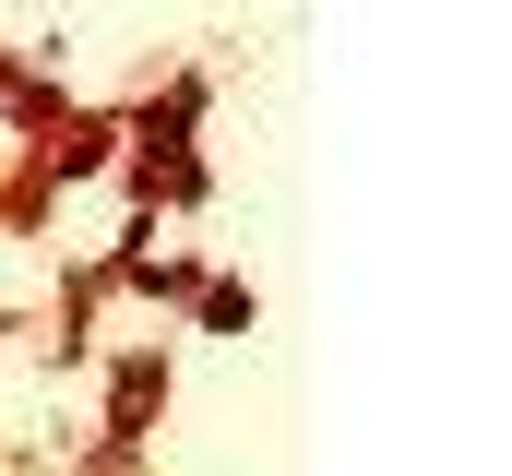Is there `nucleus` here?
<instances>
[{"instance_id":"f257e3e1","label":"nucleus","mask_w":512,"mask_h":476,"mask_svg":"<svg viewBox=\"0 0 512 476\" xmlns=\"http://www.w3.org/2000/svg\"><path fill=\"white\" fill-rule=\"evenodd\" d=\"M155 393H167V381H155V369H120V405H108V441H131V429H143V417H155Z\"/></svg>"}]
</instances>
